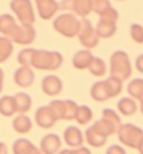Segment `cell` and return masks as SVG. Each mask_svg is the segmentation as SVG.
Wrapping results in <instances>:
<instances>
[{"label": "cell", "instance_id": "cell-24", "mask_svg": "<svg viewBox=\"0 0 143 154\" xmlns=\"http://www.w3.org/2000/svg\"><path fill=\"white\" fill-rule=\"evenodd\" d=\"M106 139H107V137H105L103 135H101L100 133H97L92 126H89L85 131L86 142L93 147L103 146L105 143H106Z\"/></svg>", "mask_w": 143, "mask_h": 154}, {"label": "cell", "instance_id": "cell-44", "mask_svg": "<svg viewBox=\"0 0 143 154\" xmlns=\"http://www.w3.org/2000/svg\"><path fill=\"white\" fill-rule=\"evenodd\" d=\"M119 1H122V0H119Z\"/></svg>", "mask_w": 143, "mask_h": 154}, {"label": "cell", "instance_id": "cell-35", "mask_svg": "<svg viewBox=\"0 0 143 154\" xmlns=\"http://www.w3.org/2000/svg\"><path fill=\"white\" fill-rule=\"evenodd\" d=\"M131 37L138 44H143V27L139 23H132L130 27Z\"/></svg>", "mask_w": 143, "mask_h": 154}, {"label": "cell", "instance_id": "cell-43", "mask_svg": "<svg viewBox=\"0 0 143 154\" xmlns=\"http://www.w3.org/2000/svg\"><path fill=\"white\" fill-rule=\"evenodd\" d=\"M140 103H141V112H142V114H143V100H141Z\"/></svg>", "mask_w": 143, "mask_h": 154}, {"label": "cell", "instance_id": "cell-15", "mask_svg": "<svg viewBox=\"0 0 143 154\" xmlns=\"http://www.w3.org/2000/svg\"><path fill=\"white\" fill-rule=\"evenodd\" d=\"M63 136H64V141L66 144L73 149H77V147L82 146V144L84 142V136H83L81 130L73 125L66 127Z\"/></svg>", "mask_w": 143, "mask_h": 154}, {"label": "cell", "instance_id": "cell-28", "mask_svg": "<svg viewBox=\"0 0 143 154\" xmlns=\"http://www.w3.org/2000/svg\"><path fill=\"white\" fill-rule=\"evenodd\" d=\"M89 73L94 75V76L97 77H102L104 76L105 73H106V64L105 62L100 57H94L93 60L91 62L89 68Z\"/></svg>", "mask_w": 143, "mask_h": 154}, {"label": "cell", "instance_id": "cell-17", "mask_svg": "<svg viewBox=\"0 0 143 154\" xmlns=\"http://www.w3.org/2000/svg\"><path fill=\"white\" fill-rule=\"evenodd\" d=\"M93 58L94 56L89 49L78 50L73 56V66L77 69H87Z\"/></svg>", "mask_w": 143, "mask_h": 154}, {"label": "cell", "instance_id": "cell-11", "mask_svg": "<svg viewBox=\"0 0 143 154\" xmlns=\"http://www.w3.org/2000/svg\"><path fill=\"white\" fill-rule=\"evenodd\" d=\"M14 81L16 85L19 87H23V88L30 87L35 81L34 70L29 66H20L19 68L16 69L14 74Z\"/></svg>", "mask_w": 143, "mask_h": 154}, {"label": "cell", "instance_id": "cell-26", "mask_svg": "<svg viewBox=\"0 0 143 154\" xmlns=\"http://www.w3.org/2000/svg\"><path fill=\"white\" fill-rule=\"evenodd\" d=\"M12 40L7 36H0V63H5L12 55Z\"/></svg>", "mask_w": 143, "mask_h": 154}, {"label": "cell", "instance_id": "cell-18", "mask_svg": "<svg viewBox=\"0 0 143 154\" xmlns=\"http://www.w3.org/2000/svg\"><path fill=\"white\" fill-rule=\"evenodd\" d=\"M91 96L96 102H105L111 98L105 81H100L94 83L91 88Z\"/></svg>", "mask_w": 143, "mask_h": 154}, {"label": "cell", "instance_id": "cell-41", "mask_svg": "<svg viewBox=\"0 0 143 154\" xmlns=\"http://www.w3.org/2000/svg\"><path fill=\"white\" fill-rule=\"evenodd\" d=\"M58 154H77L76 153V150L73 149V150H70V149H65V150H62Z\"/></svg>", "mask_w": 143, "mask_h": 154}, {"label": "cell", "instance_id": "cell-13", "mask_svg": "<svg viewBox=\"0 0 143 154\" xmlns=\"http://www.w3.org/2000/svg\"><path fill=\"white\" fill-rule=\"evenodd\" d=\"M61 146H62L61 137L57 134L49 133L42 139L39 149L43 154H56L59 152Z\"/></svg>", "mask_w": 143, "mask_h": 154}, {"label": "cell", "instance_id": "cell-6", "mask_svg": "<svg viewBox=\"0 0 143 154\" xmlns=\"http://www.w3.org/2000/svg\"><path fill=\"white\" fill-rule=\"evenodd\" d=\"M117 136L122 144L125 146L138 149L140 141L143 137V131L133 124H121L117 130Z\"/></svg>", "mask_w": 143, "mask_h": 154}, {"label": "cell", "instance_id": "cell-38", "mask_svg": "<svg viewBox=\"0 0 143 154\" xmlns=\"http://www.w3.org/2000/svg\"><path fill=\"white\" fill-rule=\"evenodd\" d=\"M75 150H76V153L77 154H92L91 151L85 146H79L77 149H75Z\"/></svg>", "mask_w": 143, "mask_h": 154}, {"label": "cell", "instance_id": "cell-19", "mask_svg": "<svg viewBox=\"0 0 143 154\" xmlns=\"http://www.w3.org/2000/svg\"><path fill=\"white\" fill-rule=\"evenodd\" d=\"M14 100H15L16 104V112L19 113V114H25L31 108L33 100H31V97L28 95L27 93H17L14 95Z\"/></svg>", "mask_w": 143, "mask_h": 154}, {"label": "cell", "instance_id": "cell-22", "mask_svg": "<svg viewBox=\"0 0 143 154\" xmlns=\"http://www.w3.org/2000/svg\"><path fill=\"white\" fill-rule=\"evenodd\" d=\"M16 26H17L16 19L10 14L0 15V32L2 34V36L10 37Z\"/></svg>", "mask_w": 143, "mask_h": 154}, {"label": "cell", "instance_id": "cell-25", "mask_svg": "<svg viewBox=\"0 0 143 154\" xmlns=\"http://www.w3.org/2000/svg\"><path fill=\"white\" fill-rule=\"evenodd\" d=\"M117 109L119 112L122 113L125 116H131L136 112L138 109V105H136L135 100L130 97H123L119 100L117 103Z\"/></svg>", "mask_w": 143, "mask_h": 154}, {"label": "cell", "instance_id": "cell-4", "mask_svg": "<svg viewBox=\"0 0 143 154\" xmlns=\"http://www.w3.org/2000/svg\"><path fill=\"white\" fill-rule=\"evenodd\" d=\"M79 25L81 20H78L77 17L72 12H66L57 16L53 21V27L55 30L68 38L77 36Z\"/></svg>", "mask_w": 143, "mask_h": 154}, {"label": "cell", "instance_id": "cell-10", "mask_svg": "<svg viewBox=\"0 0 143 154\" xmlns=\"http://www.w3.org/2000/svg\"><path fill=\"white\" fill-rule=\"evenodd\" d=\"M58 119H56L55 114L50 107L47 106H40L37 108L35 113V122L39 127L42 128H50L56 124Z\"/></svg>", "mask_w": 143, "mask_h": 154}, {"label": "cell", "instance_id": "cell-7", "mask_svg": "<svg viewBox=\"0 0 143 154\" xmlns=\"http://www.w3.org/2000/svg\"><path fill=\"white\" fill-rule=\"evenodd\" d=\"M77 37L79 42L86 49H92L94 47H96L100 42V37L96 34L95 28L92 26V23L85 18L81 20Z\"/></svg>", "mask_w": 143, "mask_h": 154}, {"label": "cell", "instance_id": "cell-32", "mask_svg": "<svg viewBox=\"0 0 143 154\" xmlns=\"http://www.w3.org/2000/svg\"><path fill=\"white\" fill-rule=\"evenodd\" d=\"M64 103H65V109H64V119H66V121L75 119L78 105L74 100H64Z\"/></svg>", "mask_w": 143, "mask_h": 154}, {"label": "cell", "instance_id": "cell-8", "mask_svg": "<svg viewBox=\"0 0 143 154\" xmlns=\"http://www.w3.org/2000/svg\"><path fill=\"white\" fill-rule=\"evenodd\" d=\"M59 9L72 11L75 16L85 18L92 11L91 0H63L59 2Z\"/></svg>", "mask_w": 143, "mask_h": 154}, {"label": "cell", "instance_id": "cell-42", "mask_svg": "<svg viewBox=\"0 0 143 154\" xmlns=\"http://www.w3.org/2000/svg\"><path fill=\"white\" fill-rule=\"evenodd\" d=\"M138 150H139L140 154H143V137L141 139V141H140L139 145H138Z\"/></svg>", "mask_w": 143, "mask_h": 154}, {"label": "cell", "instance_id": "cell-34", "mask_svg": "<svg viewBox=\"0 0 143 154\" xmlns=\"http://www.w3.org/2000/svg\"><path fill=\"white\" fill-rule=\"evenodd\" d=\"M48 106H49L50 109L55 114L56 119H64V109H65V103H64V100H51Z\"/></svg>", "mask_w": 143, "mask_h": 154}, {"label": "cell", "instance_id": "cell-3", "mask_svg": "<svg viewBox=\"0 0 143 154\" xmlns=\"http://www.w3.org/2000/svg\"><path fill=\"white\" fill-rule=\"evenodd\" d=\"M110 73L111 76L117 77L121 81H125L131 76V62L125 51L116 50L112 54L110 59Z\"/></svg>", "mask_w": 143, "mask_h": 154}, {"label": "cell", "instance_id": "cell-39", "mask_svg": "<svg viewBox=\"0 0 143 154\" xmlns=\"http://www.w3.org/2000/svg\"><path fill=\"white\" fill-rule=\"evenodd\" d=\"M0 154H8V146L4 142H0Z\"/></svg>", "mask_w": 143, "mask_h": 154}, {"label": "cell", "instance_id": "cell-36", "mask_svg": "<svg viewBox=\"0 0 143 154\" xmlns=\"http://www.w3.org/2000/svg\"><path fill=\"white\" fill-rule=\"evenodd\" d=\"M105 154H126L125 150L121 145H116V144H113L106 150V153Z\"/></svg>", "mask_w": 143, "mask_h": 154}, {"label": "cell", "instance_id": "cell-20", "mask_svg": "<svg viewBox=\"0 0 143 154\" xmlns=\"http://www.w3.org/2000/svg\"><path fill=\"white\" fill-rule=\"evenodd\" d=\"M95 31L100 38H110L116 32V23L100 19L95 27Z\"/></svg>", "mask_w": 143, "mask_h": 154}, {"label": "cell", "instance_id": "cell-16", "mask_svg": "<svg viewBox=\"0 0 143 154\" xmlns=\"http://www.w3.org/2000/svg\"><path fill=\"white\" fill-rule=\"evenodd\" d=\"M14 154H43L40 149L36 147L27 139H18L12 144Z\"/></svg>", "mask_w": 143, "mask_h": 154}, {"label": "cell", "instance_id": "cell-33", "mask_svg": "<svg viewBox=\"0 0 143 154\" xmlns=\"http://www.w3.org/2000/svg\"><path fill=\"white\" fill-rule=\"evenodd\" d=\"M91 2H92V11L98 16L106 11L108 8L112 7L110 0H91Z\"/></svg>", "mask_w": 143, "mask_h": 154}, {"label": "cell", "instance_id": "cell-37", "mask_svg": "<svg viewBox=\"0 0 143 154\" xmlns=\"http://www.w3.org/2000/svg\"><path fill=\"white\" fill-rule=\"evenodd\" d=\"M135 66H136V69L139 70L140 73H143V54L140 55L139 57L136 58Z\"/></svg>", "mask_w": 143, "mask_h": 154}, {"label": "cell", "instance_id": "cell-23", "mask_svg": "<svg viewBox=\"0 0 143 154\" xmlns=\"http://www.w3.org/2000/svg\"><path fill=\"white\" fill-rule=\"evenodd\" d=\"M16 112V104L14 96L4 95L0 97V114L5 117H10Z\"/></svg>", "mask_w": 143, "mask_h": 154}, {"label": "cell", "instance_id": "cell-14", "mask_svg": "<svg viewBox=\"0 0 143 154\" xmlns=\"http://www.w3.org/2000/svg\"><path fill=\"white\" fill-rule=\"evenodd\" d=\"M42 89L47 96H56L63 89V82L56 75L45 76L42 81Z\"/></svg>", "mask_w": 143, "mask_h": 154}, {"label": "cell", "instance_id": "cell-9", "mask_svg": "<svg viewBox=\"0 0 143 154\" xmlns=\"http://www.w3.org/2000/svg\"><path fill=\"white\" fill-rule=\"evenodd\" d=\"M9 38L11 39L12 42H16L18 45H23V46L30 45L36 38V30L33 26L17 25Z\"/></svg>", "mask_w": 143, "mask_h": 154}, {"label": "cell", "instance_id": "cell-29", "mask_svg": "<svg viewBox=\"0 0 143 154\" xmlns=\"http://www.w3.org/2000/svg\"><path fill=\"white\" fill-rule=\"evenodd\" d=\"M92 119H93L92 109L86 105H81V106L78 105L76 116H75V119L77 121V123L81 124V125H86L92 121Z\"/></svg>", "mask_w": 143, "mask_h": 154}, {"label": "cell", "instance_id": "cell-21", "mask_svg": "<svg viewBox=\"0 0 143 154\" xmlns=\"http://www.w3.org/2000/svg\"><path fill=\"white\" fill-rule=\"evenodd\" d=\"M33 123L31 119L25 114H19L12 121V128L19 134H26L31 130Z\"/></svg>", "mask_w": 143, "mask_h": 154}, {"label": "cell", "instance_id": "cell-2", "mask_svg": "<svg viewBox=\"0 0 143 154\" xmlns=\"http://www.w3.org/2000/svg\"><path fill=\"white\" fill-rule=\"evenodd\" d=\"M121 124L122 123H121L120 116L114 109L104 108L103 112H102V119L96 121L92 125V127L101 135L108 137L110 135L117 132Z\"/></svg>", "mask_w": 143, "mask_h": 154}, {"label": "cell", "instance_id": "cell-40", "mask_svg": "<svg viewBox=\"0 0 143 154\" xmlns=\"http://www.w3.org/2000/svg\"><path fill=\"white\" fill-rule=\"evenodd\" d=\"M4 79H5L4 70L0 68V93L2 92V88H4Z\"/></svg>", "mask_w": 143, "mask_h": 154}, {"label": "cell", "instance_id": "cell-12", "mask_svg": "<svg viewBox=\"0 0 143 154\" xmlns=\"http://www.w3.org/2000/svg\"><path fill=\"white\" fill-rule=\"evenodd\" d=\"M39 17L44 20L51 19L59 10V4L56 0H35Z\"/></svg>", "mask_w": 143, "mask_h": 154}, {"label": "cell", "instance_id": "cell-27", "mask_svg": "<svg viewBox=\"0 0 143 154\" xmlns=\"http://www.w3.org/2000/svg\"><path fill=\"white\" fill-rule=\"evenodd\" d=\"M128 93L131 95V97L141 102L143 100V79L141 78L133 79L128 85Z\"/></svg>", "mask_w": 143, "mask_h": 154}, {"label": "cell", "instance_id": "cell-5", "mask_svg": "<svg viewBox=\"0 0 143 154\" xmlns=\"http://www.w3.org/2000/svg\"><path fill=\"white\" fill-rule=\"evenodd\" d=\"M10 8L14 11L20 25L33 26L35 23V12L30 0H11Z\"/></svg>", "mask_w": 143, "mask_h": 154}, {"label": "cell", "instance_id": "cell-30", "mask_svg": "<svg viewBox=\"0 0 143 154\" xmlns=\"http://www.w3.org/2000/svg\"><path fill=\"white\" fill-rule=\"evenodd\" d=\"M105 83H106L107 89H108V92H110L111 98H112V97L117 96V95L122 92L123 81H121L120 78L114 77V76H110L108 78H106V79H105Z\"/></svg>", "mask_w": 143, "mask_h": 154}, {"label": "cell", "instance_id": "cell-1", "mask_svg": "<svg viewBox=\"0 0 143 154\" xmlns=\"http://www.w3.org/2000/svg\"><path fill=\"white\" fill-rule=\"evenodd\" d=\"M63 64V56L58 51L36 49L31 60V67L39 70H56Z\"/></svg>", "mask_w": 143, "mask_h": 154}, {"label": "cell", "instance_id": "cell-31", "mask_svg": "<svg viewBox=\"0 0 143 154\" xmlns=\"http://www.w3.org/2000/svg\"><path fill=\"white\" fill-rule=\"evenodd\" d=\"M34 48H25V49L20 50L18 55H17V62L20 66H29L31 67V60H33V56L35 53Z\"/></svg>", "mask_w": 143, "mask_h": 154}]
</instances>
